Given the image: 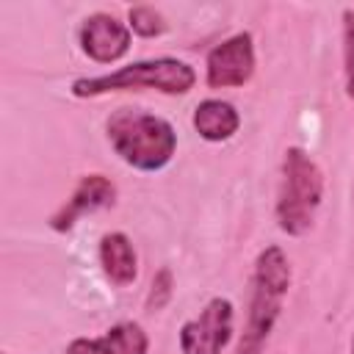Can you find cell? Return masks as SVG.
Listing matches in <instances>:
<instances>
[{
    "label": "cell",
    "instance_id": "cell-1",
    "mask_svg": "<svg viewBox=\"0 0 354 354\" xmlns=\"http://www.w3.org/2000/svg\"><path fill=\"white\" fill-rule=\"evenodd\" d=\"M111 149L138 171H160L177 152V133L169 119L144 108H116L105 119Z\"/></svg>",
    "mask_w": 354,
    "mask_h": 354
},
{
    "label": "cell",
    "instance_id": "cell-2",
    "mask_svg": "<svg viewBox=\"0 0 354 354\" xmlns=\"http://www.w3.org/2000/svg\"><path fill=\"white\" fill-rule=\"evenodd\" d=\"M290 288V263L282 246L271 243L266 246L252 271V299H249V313L246 324L238 340L235 354H263L266 340L282 313L285 296Z\"/></svg>",
    "mask_w": 354,
    "mask_h": 354
},
{
    "label": "cell",
    "instance_id": "cell-3",
    "mask_svg": "<svg viewBox=\"0 0 354 354\" xmlns=\"http://www.w3.org/2000/svg\"><path fill=\"white\" fill-rule=\"evenodd\" d=\"M196 83V72L191 64L180 58H147V61H133L127 66H119L108 75H91V77H77L72 80L69 91L77 100L88 97H102L111 91H138V88H152L160 94H188Z\"/></svg>",
    "mask_w": 354,
    "mask_h": 354
},
{
    "label": "cell",
    "instance_id": "cell-4",
    "mask_svg": "<svg viewBox=\"0 0 354 354\" xmlns=\"http://www.w3.org/2000/svg\"><path fill=\"white\" fill-rule=\"evenodd\" d=\"M324 199V174L301 147H288L282 158V180L277 194V224L285 235H304Z\"/></svg>",
    "mask_w": 354,
    "mask_h": 354
},
{
    "label": "cell",
    "instance_id": "cell-5",
    "mask_svg": "<svg viewBox=\"0 0 354 354\" xmlns=\"http://www.w3.org/2000/svg\"><path fill=\"white\" fill-rule=\"evenodd\" d=\"M235 307L224 296H213L199 315L180 326V354H221L232 340Z\"/></svg>",
    "mask_w": 354,
    "mask_h": 354
},
{
    "label": "cell",
    "instance_id": "cell-6",
    "mask_svg": "<svg viewBox=\"0 0 354 354\" xmlns=\"http://www.w3.org/2000/svg\"><path fill=\"white\" fill-rule=\"evenodd\" d=\"M254 75V39L249 30L232 33L205 58V83L210 88H238Z\"/></svg>",
    "mask_w": 354,
    "mask_h": 354
},
{
    "label": "cell",
    "instance_id": "cell-7",
    "mask_svg": "<svg viewBox=\"0 0 354 354\" xmlns=\"http://www.w3.org/2000/svg\"><path fill=\"white\" fill-rule=\"evenodd\" d=\"M130 33L133 30L127 28V22L116 19L113 14L94 11L80 22L77 41H80V50H83V55L88 61H94V64H116L130 50V41H133Z\"/></svg>",
    "mask_w": 354,
    "mask_h": 354
},
{
    "label": "cell",
    "instance_id": "cell-8",
    "mask_svg": "<svg viewBox=\"0 0 354 354\" xmlns=\"http://www.w3.org/2000/svg\"><path fill=\"white\" fill-rule=\"evenodd\" d=\"M116 202V185L105 174H83L72 191V196L50 216V230L69 232L80 216L111 207Z\"/></svg>",
    "mask_w": 354,
    "mask_h": 354
},
{
    "label": "cell",
    "instance_id": "cell-9",
    "mask_svg": "<svg viewBox=\"0 0 354 354\" xmlns=\"http://www.w3.org/2000/svg\"><path fill=\"white\" fill-rule=\"evenodd\" d=\"M149 335L138 321H119L100 337H75L64 354H147Z\"/></svg>",
    "mask_w": 354,
    "mask_h": 354
},
{
    "label": "cell",
    "instance_id": "cell-10",
    "mask_svg": "<svg viewBox=\"0 0 354 354\" xmlns=\"http://www.w3.org/2000/svg\"><path fill=\"white\" fill-rule=\"evenodd\" d=\"M191 122H194V130L199 133V138H205L210 144H221L238 133L241 113L235 111L232 102L218 100V97H207L194 108Z\"/></svg>",
    "mask_w": 354,
    "mask_h": 354
},
{
    "label": "cell",
    "instance_id": "cell-11",
    "mask_svg": "<svg viewBox=\"0 0 354 354\" xmlns=\"http://www.w3.org/2000/svg\"><path fill=\"white\" fill-rule=\"evenodd\" d=\"M100 266L113 285H133L138 277V257L133 241L124 232H105L100 238Z\"/></svg>",
    "mask_w": 354,
    "mask_h": 354
},
{
    "label": "cell",
    "instance_id": "cell-12",
    "mask_svg": "<svg viewBox=\"0 0 354 354\" xmlns=\"http://www.w3.org/2000/svg\"><path fill=\"white\" fill-rule=\"evenodd\" d=\"M127 28L141 39H155V36L166 33L169 25L155 6H133L127 11Z\"/></svg>",
    "mask_w": 354,
    "mask_h": 354
},
{
    "label": "cell",
    "instance_id": "cell-13",
    "mask_svg": "<svg viewBox=\"0 0 354 354\" xmlns=\"http://www.w3.org/2000/svg\"><path fill=\"white\" fill-rule=\"evenodd\" d=\"M343 83L354 102V8H343Z\"/></svg>",
    "mask_w": 354,
    "mask_h": 354
},
{
    "label": "cell",
    "instance_id": "cell-14",
    "mask_svg": "<svg viewBox=\"0 0 354 354\" xmlns=\"http://www.w3.org/2000/svg\"><path fill=\"white\" fill-rule=\"evenodd\" d=\"M174 293V277L169 268H160L155 277H152V285H149V293H147V310H163L169 304Z\"/></svg>",
    "mask_w": 354,
    "mask_h": 354
},
{
    "label": "cell",
    "instance_id": "cell-15",
    "mask_svg": "<svg viewBox=\"0 0 354 354\" xmlns=\"http://www.w3.org/2000/svg\"><path fill=\"white\" fill-rule=\"evenodd\" d=\"M351 354H354V340H351Z\"/></svg>",
    "mask_w": 354,
    "mask_h": 354
}]
</instances>
